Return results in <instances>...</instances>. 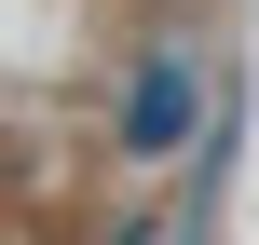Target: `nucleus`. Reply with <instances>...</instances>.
<instances>
[{
    "mask_svg": "<svg viewBox=\"0 0 259 245\" xmlns=\"http://www.w3.org/2000/svg\"><path fill=\"white\" fill-rule=\"evenodd\" d=\"M191 109H205V68H191V41H150V55H137V82H123V109H109L123 164H178V150H191Z\"/></svg>",
    "mask_w": 259,
    "mask_h": 245,
    "instance_id": "nucleus-1",
    "label": "nucleus"
}]
</instances>
